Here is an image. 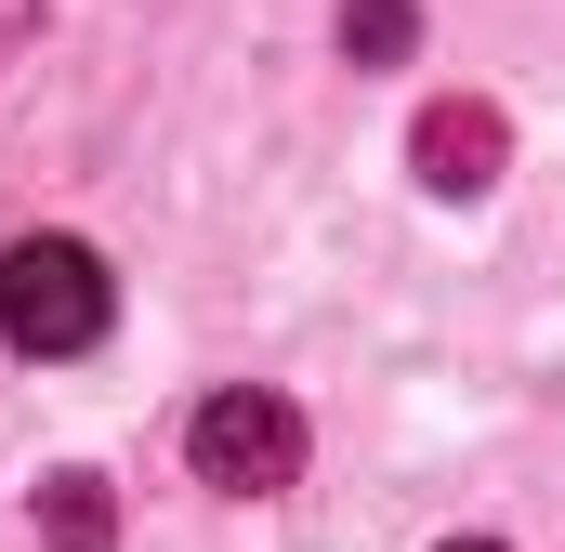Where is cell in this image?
<instances>
[{
	"label": "cell",
	"mask_w": 565,
	"mask_h": 552,
	"mask_svg": "<svg viewBox=\"0 0 565 552\" xmlns=\"http://www.w3.org/2000/svg\"><path fill=\"white\" fill-rule=\"evenodd\" d=\"M434 552H500V540H434Z\"/></svg>",
	"instance_id": "7"
},
{
	"label": "cell",
	"mask_w": 565,
	"mask_h": 552,
	"mask_svg": "<svg viewBox=\"0 0 565 552\" xmlns=\"http://www.w3.org/2000/svg\"><path fill=\"white\" fill-rule=\"evenodd\" d=\"M408 40H422V13H408V0H342V53H355V66H395Z\"/></svg>",
	"instance_id": "5"
},
{
	"label": "cell",
	"mask_w": 565,
	"mask_h": 552,
	"mask_svg": "<svg viewBox=\"0 0 565 552\" xmlns=\"http://www.w3.org/2000/svg\"><path fill=\"white\" fill-rule=\"evenodd\" d=\"M184 447H198V474H211V487H237V500H277L289 474H302V408H289L277 382H224L211 408L184 421Z\"/></svg>",
	"instance_id": "2"
},
{
	"label": "cell",
	"mask_w": 565,
	"mask_h": 552,
	"mask_svg": "<svg viewBox=\"0 0 565 552\" xmlns=\"http://www.w3.org/2000/svg\"><path fill=\"white\" fill-rule=\"evenodd\" d=\"M106 316H119V276L79 237H13L0 251V342L13 355H93Z\"/></svg>",
	"instance_id": "1"
},
{
	"label": "cell",
	"mask_w": 565,
	"mask_h": 552,
	"mask_svg": "<svg viewBox=\"0 0 565 552\" xmlns=\"http://www.w3.org/2000/svg\"><path fill=\"white\" fill-rule=\"evenodd\" d=\"M500 106H434L422 119V184L434 198H487V184H500Z\"/></svg>",
	"instance_id": "3"
},
{
	"label": "cell",
	"mask_w": 565,
	"mask_h": 552,
	"mask_svg": "<svg viewBox=\"0 0 565 552\" xmlns=\"http://www.w3.org/2000/svg\"><path fill=\"white\" fill-rule=\"evenodd\" d=\"M13 26H26V0H0V53H13Z\"/></svg>",
	"instance_id": "6"
},
{
	"label": "cell",
	"mask_w": 565,
	"mask_h": 552,
	"mask_svg": "<svg viewBox=\"0 0 565 552\" xmlns=\"http://www.w3.org/2000/svg\"><path fill=\"white\" fill-rule=\"evenodd\" d=\"M40 540H53V552H106V540H119L106 474H53V487H40Z\"/></svg>",
	"instance_id": "4"
}]
</instances>
